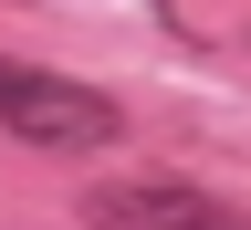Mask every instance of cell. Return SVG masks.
Listing matches in <instances>:
<instances>
[{"mask_svg":"<svg viewBox=\"0 0 251 230\" xmlns=\"http://www.w3.org/2000/svg\"><path fill=\"white\" fill-rule=\"evenodd\" d=\"M0 136L42 147V157H94L126 136L115 94H94L74 74H42V63H0Z\"/></svg>","mask_w":251,"mask_h":230,"instance_id":"1","label":"cell"},{"mask_svg":"<svg viewBox=\"0 0 251 230\" xmlns=\"http://www.w3.org/2000/svg\"><path fill=\"white\" fill-rule=\"evenodd\" d=\"M84 230H251V209L209 199L188 178H115L84 199Z\"/></svg>","mask_w":251,"mask_h":230,"instance_id":"2","label":"cell"}]
</instances>
